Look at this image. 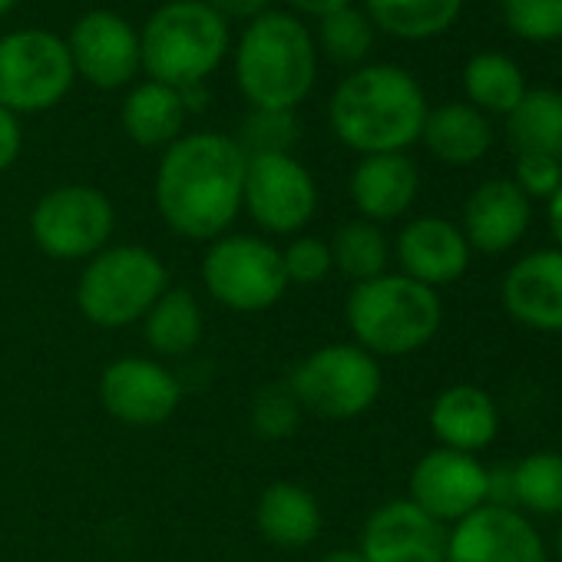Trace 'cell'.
<instances>
[{
    "label": "cell",
    "mask_w": 562,
    "mask_h": 562,
    "mask_svg": "<svg viewBox=\"0 0 562 562\" xmlns=\"http://www.w3.org/2000/svg\"><path fill=\"white\" fill-rule=\"evenodd\" d=\"M248 156L225 133H182L162 149L153 195L162 222L192 241H215L228 235L241 212Z\"/></svg>",
    "instance_id": "6da1fadb"
},
{
    "label": "cell",
    "mask_w": 562,
    "mask_h": 562,
    "mask_svg": "<svg viewBox=\"0 0 562 562\" xmlns=\"http://www.w3.org/2000/svg\"><path fill=\"white\" fill-rule=\"evenodd\" d=\"M424 87L397 64L355 67L331 93L328 123L335 136L361 153H404L420 139L427 120Z\"/></svg>",
    "instance_id": "7a4b0ae2"
},
{
    "label": "cell",
    "mask_w": 562,
    "mask_h": 562,
    "mask_svg": "<svg viewBox=\"0 0 562 562\" xmlns=\"http://www.w3.org/2000/svg\"><path fill=\"white\" fill-rule=\"evenodd\" d=\"M318 80L315 34L292 11H265L235 44V87L251 110H299Z\"/></svg>",
    "instance_id": "3957f363"
},
{
    "label": "cell",
    "mask_w": 562,
    "mask_h": 562,
    "mask_svg": "<svg viewBox=\"0 0 562 562\" xmlns=\"http://www.w3.org/2000/svg\"><path fill=\"white\" fill-rule=\"evenodd\" d=\"M355 345L374 358H407L427 348L443 322L440 295L420 281L384 271L351 289L345 305Z\"/></svg>",
    "instance_id": "277c9868"
},
{
    "label": "cell",
    "mask_w": 562,
    "mask_h": 562,
    "mask_svg": "<svg viewBox=\"0 0 562 562\" xmlns=\"http://www.w3.org/2000/svg\"><path fill=\"white\" fill-rule=\"evenodd\" d=\"M228 47V21H222L205 0H169L139 31L143 74L172 90L205 83Z\"/></svg>",
    "instance_id": "5b68a950"
},
{
    "label": "cell",
    "mask_w": 562,
    "mask_h": 562,
    "mask_svg": "<svg viewBox=\"0 0 562 562\" xmlns=\"http://www.w3.org/2000/svg\"><path fill=\"white\" fill-rule=\"evenodd\" d=\"M166 289L169 271L153 248L106 245L87 261L77 281V305L90 325L120 331L143 322Z\"/></svg>",
    "instance_id": "8992f818"
},
{
    "label": "cell",
    "mask_w": 562,
    "mask_h": 562,
    "mask_svg": "<svg viewBox=\"0 0 562 562\" xmlns=\"http://www.w3.org/2000/svg\"><path fill=\"white\" fill-rule=\"evenodd\" d=\"M285 384L302 411L325 420H351L378 404L384 374L374 355H368L355 341H338L305 355L292 368Z\"/></svg>",
    "instance_id": "52a82bcc"
},
{
    "label": "cell",
    "mask_w": 562,
    "mask_h": 562,
    "mask_svg": "<svg viewBox=\"0 0 562 562\" xmlns=\"http://www.w3.org/2000/svg\"><path fill=\"white\" fill-rule=\"evenodd\" d=\"M202 285L228 312L255 315L274 308L289 292L281 248L261 235H222L202 255Z\"/></svg>",
    "instance_id": "ba28073f"
},
{
    "label": "cell",
    "mask_w": 562,
    "mask_h": 562,
    "mask_svg": "<svg viewBox=\"0 0 562 562\" xmlns=\"http://www.w3.org/2000/svg\"><path fill=\"white\" fill-rule=\"evenodd\" d=\"M77 74L67 41L27 27L0 37V106L11 113H47L70 93Z\"/></svg>",
    "instance_id": "9c48e42d"
},
{
    "label": "cell",
    "mask_w": 562,
    "mask_h": 562,
    "mask_svg": "<svg viewBox=\"0 0 562 562\" xmlns=\"http://www.w3.org/2000/svg\"><path fill=\"white\" fill-rule=\"evenodd\" d=\"M116 232V209L97 186L70 182L44 192L31 212V235L47 258L90 261Z\"/></svg>",
    "instance_id": "30bf717a"
},
{
    "label": "cell",
    "mask_w": 562,
    "mask_h": 562,
    "mask_svg": "<svg viewBox=\"0 0 562 562\" xmlns=\"http://www.w3.org/2000/svg\"><path fill=\"white\" fill-rule=\"evenodd\" d=\"M241 209L268 235H299L318 212V182L292 153L248 156Z\"/></svg>",
    "instance_id": "8fae6325"
},
{
    "label": "cell",
    "mask_w": 562,
    "mask_h": 562,
    "mask_svg": "<svg viewBox=\"0 0 562 562\" xmlns=\"http://www.w3.org/2000/svg\"><path fill=\"white\" fill-rule=\"evenodd\" d=\"M74 74L97 90H120L143 74L139 31L116 11H87L67 37Z\"/></svg>",
    "instance_id": "7c38bea8"
},
{
    "label": "cell",
    "mask_w": 562,
    "mask_h": 562,
    "mask_svg": "<svg viewBox=\"0 0 562 562\" xmlns=\"http://www.w3.org/2000/svg\"><path fill=\"white\" fill-rule=\"evenodd\" d=\"M407 499L443 526L460 522L490 503V470L476 460V453L434 447L414 463Z\"/></svg>",
    "instance_id": "4fadbf2b"
},
{
    "label": "cell",
    "mask_w": 562,
    "mask_h": 562,
    "mask_svg": "<svg viewBox=\"0 0 562 562\" xmlns=\"http://www.w3.org/2000/svg\"><path fill=\"white\" fill-rule=\"evenodd\" d=\"M103 411L130 427H159L182 404L179 378L153 358H120L100 374Z\"/></svg>",
    "instance_id": "5bb4252c"
},
{
    "label": "cell",
    "mask_w": 562,
    "mask_h": 562,
    "mask_svg": "<svg viewBox=\"0 0 562 562\" xmlns=\"http://www.w3.org/2000/svg\"><path fill=\"white\" fill-rule=\"evenodd\" d=\"M443 562H546V546L526 513L483 503L447 529Z\"/></svg>",
    "instance_id": "9a60e30c"
},
{
    "label": "cell",
    "mask_w": 562,
    "mask_h": 562,
    "mask_svg": "<svg viewBox=\"0 0 562 562\" xmlns=\"http://www.w3.org/2000/svg\"><path fill=\"white\" fill-rule=\"evenodd\" d=\"M358 552L364 562H443L447 526L411 499H391L368 516Z\"/></svg>",
    "instance_id": "2e32d148"
},
{
    "label": "cell",
    "mask_w": 562,
    "mask_h": 562,
    "mask_svg": "<svg viewBox=\"0 0 562 562\" xmlns=\"http://www.w3.org/2000/svg\"><path fill=\"white\" fill-rule=\"evenodd\" d=\"M499 295L516 325L542 335H562V251L536 248L522 255L503 274Z\"/></svg>",
    "instance_id": "e0dca14e"
},
{
    "label": "cell",
    "mask_w": 562,
    "mask_h": 562,
    "mask_svg": "<svg viewBox=\"0 0 562 562\" xmlns=\"http://www.w3.org/2000/svg\"><path fill=\"white\" fill-rule=\"evenodd\" d=\"M394 255H397L401 274L437 292L467 274L473 248L467 235L460 232V225H453L450 218L420 215L401 228Z\"/></svg>",
    "instance_id": "ac0fdd59"
},
{
    "label": "cell",
    "mask_w": 562,
    "mask_h": 562,
    "mask_svg": "<svg viewBox=\"0 0 562 562\" xmlns=\"http://www.w3.org/2000/svg\"><path fill=\"white\" fill-rule=\"evenodd\" d=\"M532 222V202L516 189L513 179H486L476 186L463 205V225L470 248L483 255L509 251Z\"/></svg>",
    "instance_id": "d6986e66"
},
{
    "label": "cell",
    "mask_w": 562,
    "mask_h": 562,
    "mask_svg": "<svg viewBox=\"0 0 562 562\" xmlns=\"http://www.w3.org/2000/svg\"><path fill=\"white\" fill-rule=\"evenodd\" d=\"M351 202L364 222H394L411 212L420 192V172L407 153L361 156L348 179Z\"/></svg>",
    "instance_id": "ffe728a7"
},
{
    "label": "cell",
    "mask_w": 562,
    "mask_h": 562,
    "mask_svg": "<svg viewBox=\"0 0 562 562\" xmlns=\"http://www.w3.org/2000/svg\"><path fill=\"white\" fill-rule=\"evenodd\" d=\"M430 430L440 447L476 453L496 440L499 411L496 401L473 384H453L440 391L430 404Z\"/></svg>",
    "instance_id": "44dd1931"
},
{
    "label": "cell",
    "mask_w": 562,
    "mask_h": 562,
    "mask_svg": "<svg viewBox=\"0 0 562 562\" xmlns=\"http://www.w3.org/2000/svg\"><path fill=\"white\" fill-rule=\"evenodd\" d=\"M322 503L312 490L278 480L261 490L255 503V526L258 532L281 546V549H305L318 539L322 532Z\"/></svg>",
    "instance_id": "7402d4cb"
},
{
    "label": "cell",
    "mask_w": 562,
    "mask_h": 562,
    "mask_svg": "<svg viewBox=\"0 0 562 562\" xmlns=\"http://www.w3.org/2000/svg\"><path fill=\"white\" fill-rule=\"evenodd\" d=\"M420 143L434 159L447 166H473L490 153L493 126L490 116H483L470 103H443L437 110H427Z\"/></svg>",
    "instance_id": "603a6c76"
},
{
    "label": "cell",
    "mask_w": 562,
    "mask_h": 562,
    "mask_svg": "<svg viewBox=\"0 0 562 562\" xmlns=\"http://www.w3.org/2000/svg\"><path fill=\"white\" fill-rule=\"evenodd\" d=\"M186 116L189 113H186L182 93L166 87V83H156V80L136 83L126 93L123 110H120L123 133L136 146H143V149H166V146H172L182 136Z\"/></svg>",
    "instance_id": "cb8c5ba5"
},
{
    "label": "cell",
    "mask_w": 562,
    "mask_h": 562,
    "mask_svg": "<svg viewBox=\"0 0 562 562\" xmlns=\"http://www.w3.org/2000/svg\"><path fill=\"white\" fill-rule=\"evenodd\" d=\"M467 0H364V14L371 18L374 31L394 41H434L447 34Z\"/></svg>",
    "instance_id": "d4e9b609"
},
{
    "label": "cell",
    "mask_w": 562,
    "mask_h": 562,
    "mask_svg": "<svg viewBox=\"0 0 562 562\" xmlns=\"http://www.w3.org/2000/svg\"><path fill=\"white\" fill-rule=\"evenodd\" d=\"M202 331H205V318L189 289L169 285L143 318L146 345L162 358L192 355L202 341Z\"/></svg>",
    "instance_id": "484cf974"
},
{
    "label": "cell",
    "mask_w": 562,
    "mask_h": 562,
    "mask_svg": "<svg viewBox=\"0 0 562 562\" xmlns=\"http://www.w3.org/2000/svg\"><path fill=\"white\" fill-rule=\"evenodd\" d=\"M506 139L516 156L542 153L562 159V93L549 87L526 90L506 113Z\"/></svg>",
    "instance_id": "4316f807"
},
{
    "label": "cell",
    "mask_w": 562,
    "mask_h": 562,
    "mask_svg": "<svg viewBox=\"0 0 562 562\" xmlns=\"http://www.w3.org/2000/svg\"><path fill=\"white\" fill-rule=\"evenodd\" d=\"M526 77L519 64L506 54L483 50L467 60L463 67V93L467 103L476 106L483 116H506L526 93Z\"/></svg>",
    "instance_id": "83f0119b"
},
{
    "label": "cell",
    "mask_w": 562,
    "mask_h": 562,
    "mask_svg": "<svg viewBox=\"0 0 562 562\" xmlns=\"http://www.w3.org/2000/svg\"><path fill=\"white\" fill-rule=\"evenodd\" d=\"M328 245H331L335 271L351 278L355 285H361V281H371V278L387 271L391 245H387V235L381 232V225H374V222L351 218L335 232V238Z\"/></svg>",
    "instance_id": "f1b7e54d"
},
{
    "label": "cell",
    "mask_w": 562,
    "mask_h": 562,
    "mask_svg": "<svg viewBox=\"0 0 562 562\" xmlns=\"http://www.w3.org/2000/svg\"><path fill=\"white\" fill-rule=\"evenodd\" d=\"M513 506L532 516H562V453L536 450L513 467Z\"/></svg>",
    "instance_id": "f546056e"
},
{
    "label": "cell",
    "mask_w": 562,
    "mask_h": 562,
    "mask_svg": "<svg viewBox=\"0 0 562 562\" xmlns=\"http://www.w3.org/2000/svg\"><path fill=\"white\" fill-rule=\"evenodd\" d=\"M374 24L364 8H341L318 21L315 47L338 67H364L374 50Z\"/></svg>",
    "instance_id": "4dcf8cb0"
},
{
    "label": "cell",
    "mask_w": 562,
    "mask_h": 562,
    "mask_svg": "<svg viewBox=\"0 0 562 562\" xmlns=\"http://www.w3.org/2000/svg\"><path fill=\"white\" fill-rule=\"evenodd\" d=\"M299 136L302 126L295 110H251L235 143L245 149V156H261V153H292Z\"/></svg>",
    "instance_id": "1f68e13d"
},
{
    "label": "cell",
    "mask_w": 562,
    "mask_h": 562,
    "mask_svg": "<svg viewBox=\"0 0 562 562\" xmlns=\"http://www.w3.org/2000/svg\"><path fill=\"white\" fill-rule=\"evenodd\" d=\"M503 24L526 44L562 41V0H499Z\"/></svg>",
    "instance_id": "d6a6232c"
},
{
    "label": "cell",
    "mask_w": 562,
    "mask_h": 562,
    "mask_svg": "<svg viewBox=\"0 0 562 562\" xmlns=\"http://www.w3.org/2000/svg\"><path fill=\"white\" fill-rule=\"evenodd\" d=\"M299 417H302V407L292 397L289 384H271V387H265L255 397V404H251V427L265 440L292 437L299 430Z\"/></svg>",
    "instance_id": "836d02e7"
},
{
    "label": "cell",
    "mask_w": 562,
    "mask_h": 562,
    "mask_svg": "<svg viewBox=\"0 0 562 562\" xmlns=\"http://www.w3.org/2000/svg\"><path fill=\"white\" fill-rule=\"evenodd\" d=\"M281 265H285L289 285H318L335 271L331 245L315 235H295L281 248Z\"/></svg>",
    "instance_id": "e575fe53"
},
{
    "label": "cell",
    "mask_w": 562,
    "mask_h": 562,
    "mask_svg": "<svg viewBox=\"0 0 562 562\" xmlns=\"http://www.w3.org/2000/svg\"><path fill=\"white\" fill-rule=\"evenodd\" d=\"M513 182L529 202L532 199L549 202L562 186V159L559 156H542V153H522V156H516Z\"/></svg>",
    "instance_id": "d590c367"
},
{
    "label": "cell",
    "mask_w": 562,
    "mask_h": 562,
    "mask_svg": "<svg viewBox=\"0 0 562 562\" xmlns=\"http://www.w3.org/2000/svg\"><path fill=\"white\" fill-rule=\"evenodd\" d=\"M24 149V130H21V120L18 113L0 106V172H8L18 156Z\"/></svg>",
    "instance_id": "8d00e7d4"
},
{
    "label": "cell",
    "mask_w": 562,
    "mask_h": 562,
    "mask_svg": "<svg viewBox=\"0 0 562 562\" xmlns=\"http://www.w3.org/2000/svg\"><path fill=\"white\" fill-rule=\"evenodd\" d=\"M205 4L222 18V21H255L265 11H271V0H205Z\"/></svg>",
    "instance_id": "74e56055"
},
{
    "label": "cell",
    "mask_w": 562,
    "mask_h": 562,
    "mask_svg": "<svg viewBox=\"0 0 562 562\" xmlns=\"http://www.w3.org/2000/svg\"><path fill=\"white\" fill-rule=\"evenodd\" d=\"M289 4V11L295 14V18H315V21H322V18H328V14H335V11H341V8H351L355 0H285Z\"/></svg>",
    "instance_id": "f35d334b"
},
{
    "label": "cell",
    "mask_w": 562,
    "mask_h": 562,
    "mask_svg": "<svg viewBox=\"0 0 562 562\" xmlns=\"http://www.w3.org/2000/svg\"><path fill=\"white\" fill-rule=\"evenodd\" d=\"M546 218H549V232H552V238H555V248L562 251V186H559V192L546 202Z\"/></svg>",
    "instance_id": "ab89813d"
},
{
    "label": "cell",
    "mask_w": 562,
    "mask_h": 562,
    "mask_svg": "<svg viewBox=\"0 0 562 562\" xmlns=\"http://www.w3.org/2000/svg\"><path fill=\"white\" fill-rule=\"evenodd\" d=\"M318 562H364V555L358 549H331Z\"/></svg>",
    "instance_id": "60d3db41"
},
{
    "label": "cell",
    "mask_w": 562,
    "mask_h": 562,
    "mask_svg": "<svg viewBox=\"0 0 562 562\" xmlns=\"http://www.w3.org/2000/svg\"><path fill=\"white\" fill-rule=\"evenodd\" d=\"M14 4H18V0H0V18H4Z\"/></svg>",
    "instance_id": "b9f144b4"
},
{
    "label": "cell",
    "mask_w": 562,
    "mask_h": 562,
    "mask_svg": "<svg viewBox=\"0 0 562 562\" xmlns=\"http://www.w3.org/2000/svg\"><path fill=\"white\" fill-rule=\"evenodd\" d=\"M555 555H559V562H562V526H559V536H555Z\"/></svg>",
    "instance_id": "7bdbcfd3"
}]
</instances>
